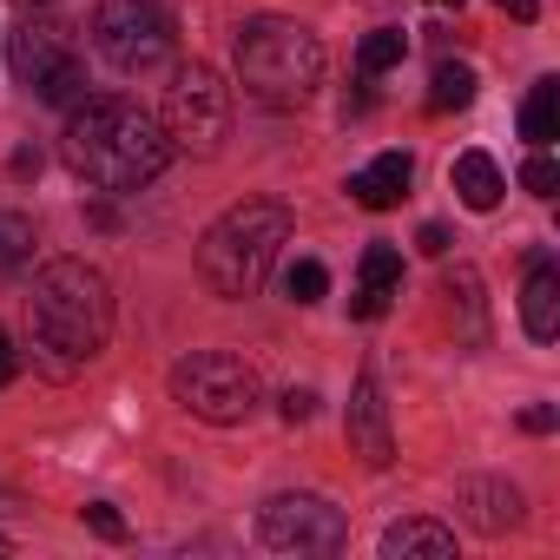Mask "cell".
<instances>
[{
    "mask_svg": "<svg viewBox=\"0 0 560 560\" xmlns=\"http://www.w3.org/2000/svg\"><path fill=\"white\" fill-rule=\"evenodd\" d=\"M60 159L73 165V178H86L100 191H139L172 165V139L139 100L106 93V100H73L67 106Z\"/></svg>",
    "mask_w": 560,
    "mask_h": 560,
    "instance_id": "1",
    "label": "cell"
},
{
    "mask_svg": "<svg viewBox=\"0 0 560 560\" xmlns=\"http://www.w3.org/2000/svg\"><path fill=\"white\" fill-rule=\"evenodd\" d=\"M113 337V284L86 257H54L34 277V363L67 383L80 376Z\"/></svg>",
    "mask_w": 560,
    "mask_h": 560,
    "instance_id": "2",
    "label": "cell"
},
{
    "mask_svg": "<svg viewBox=\"0 0 560 560\" xmlns=\"http://www.w3.org/2000/svg\"><path fill=\"white\" fill-rule=\"evenodd\" d=\"M284 244H291V211L277 205V198H244V205H231V211L198 237V277H205V291L224 298V304L257 298Z\"/></svg>",
    "mask_w": 560,
    "mask_h": 560,
    "instance_id": "3",
    "label": "cell"
},
{
    "mask_svg": "<svg viewBox=\"0 0 560 560\" xmlns=\"http://www.w3.org/2000/svg\"><path fill=\"white\" fill-rule=\"evenodd\" d=\"M231 60H237V86L270 113H291L324 86V40L291 14H250L237 27Z\"/></svg>",
    "mask_w": 560,
    "mask_h": 560,
    "instance_id": "4",
    "label": "cell"
},
{
    "mask_svg": "<svg viewBox=\"0 0 560 560\" xmlns=\"http://www.w3.org/2000/svg\"><path fill=\"white\" fill-rule=\"evenodd\" d=\"M0 60H8V73H14L34 100H47V106L86 100V60L73 54L67 27H54V21H40V14H27V21H14L8 34H0Z\"/></svg>",
    "mask_w": 560,
    "mask_h": 560,
    "instance_id": "5",
    "label": "cell"
},
{
    "mask_svg": "<svg viewBox=\"0 0 560 560\" xmlns=\"http://www.w3.org/2000/svg\"><path fill=\"white\" fill-rule=\"evenodd\" d=\"M93 47L113 73L145 80L172 60V14L159 0H100L93 8Z\"/></svg>",
    "mask_w": 560,
    "mask_h": 560,
    "instance_id": "6",
    "label": "cell"
},
{
    "mask_svg": "<svg viewBox=\"0 0 560 560\" xmlns=\"http://www.w3.org/2000/svg\"><path fill=\"white\" fill-rule=\"evenodd\" d=\"M172 396L198 422L231 429V422H250V409H257V370L224 350H191L185 363H172Z\"/></svg>",
    "mask_w": 560,
    "mask_h": 560,
    "instance_id": "7",
    "label": "cell"
},
{
    "mask_svg": "<svg viewBox=\"0 0 560 560\" xmlns=\"http://www.w3.org/2000/svg\"><path fill=\"white\" fill-rule=\"evenodd\" d=\"M159 126H165L172 152L211 159V152L224 145V132H231V86H224L205 60L178 67L172 86H165V119H159Z\"/></svg>",
    "mask_w": 560,
    "mask_h": 560,
    "instance_id": "8",
    "label": "cell"
},
{
    "mask_svg": "<svg viewBox=\"0 0 560 560\" xmlns=\"http://www.w3.org/2000/svg\"><path fill=\"white\" fill-rule=\"evenodd\" d=\"M257 534L277 553H337V547H350V521L324 494H270L264 514H257Z\"/></svg>",
    "mask_w": 560,
    "mask_h": 560,
    "instance_id": "9",
    "label": "cell"
},
{
    "mask_svg": "<svg viewBox=\"0 0 560 560\" xmlns=\"http://www.w3.org/2000/svg\"><path fill=\"white\" fill-rule=\"evenodd\" d=\"M350 448L370 462V468H389L396 462V435H389V402H383V383L376 376H357L350 389Z\"/></svg>",
    "mask_w": 560,
    "mask_h": 560,
    "instance_id": "10",
    "label": "cell"
},
{
    "mask_svg": "<svg viewBox=\"0 0 560 560\" xmlns=\"http://www.w3.org/2000/svg\"><path fill=\"white\" fill-rule=\"evenodd\" d=\"M455 508H462L468 527H481V534H508V527H521V488H514V481H488V475H475V481H462Z\"/></svg>",
    "mask_w": 560,
    "mask_h": 560,
    "instance_id": "11",
    "label": "cell"
},
{
    "mask_svg": "<svg viewBox=\"0 0 560 560\" xmlns=\"http://www.w3.org/2000/svg\"><path fill=\"white\" fill-rule=\"evenodd\" d=\"M521 330L534 343H553L560 337V270L547 257L527 264V284H521Z\"/></svg>",
    "mask_w": 560,
    "mask_h": 560,
    "instance_id": "12",
    "label": "cell"
},
{
    "mask_svg": "<svg viewBox=\"0 0 560 560\" xmlns=\"http://www.w3.org/2000/svg\"><path fill=\"white\" fill-rule=\"evenodd\" d=\"M409 178H416V159H409V152H383V159H370V165L350 178V198H357L363 211H389V205L409 198Z\"/></svg>",
    "mask_w": 560,
    "mask_h": 560,
    "instance_id": "13",
    "label": "cell"
},
{
    "mask_svg": "<svg viewBox=\"0 0 560 560\" xmlns=\"http://www.w3.org/2000/svg\"><path fill=\"white\" fill-rule=\"evenodd\" d=\"M376 553H383V560H448V553H455V527L416 514V521H396V527L376 540Z\"/></svg>",
    "mask_w": 560,
    "mask_h": 560,
    "instance_id": "14",
    "label": "cell"
},
{
    "mask_svg": "<svg viewBox=\"0 0 560 560\" xmlns=\"http://www.w3.org/2000/svg\"><path fill=\"white\" fill-rule=\"evenodd\" d=\"M448 178H455V191H462V205H468V211H494V205H501V191H508V178H501V165H494L488 152H462Z\"/></svg>",
    "mask_w": 560,
    "mask_h": 560,
    "instance_id": "15",
    "label": "cell"
},
{
    "mask_svg": "<svg viewBox=\"0 0 560 560\" xmlns=\"http://www.w3.org/2000/svg\"><path fill=\"white\" fill-rule=\"evenodd\" d=\"M521 139H527L534 152H547V145L560 139V80H534V93H527V106H521Z\"/></svg>",
    "mask_w": 560,
    "mask_h": 560,
    "instance_id": "16",
    "label": "cell"
},
{
    "mask_svg": "<svg viewBox=\"0 0 560 560\" xmlns=\"http://www.w3.org/2000/svg\"><path fill=\"white\" fill-rule=\"evenodd\" d=\"M468 106H475V67L442 60L429 80V113H468Z\"/></svg>",
    "mask_w": 560,
    "mask_h": 560,
    "instance_id": "17",
    "label": "cell"
},
{
    "mask_svg": "<svg viewBox=\"0 0 560 560\" xmlns=\"http://www.w3.org/2000/svg\"><path fill=\"white\" fill-rule=\"evenodd\" d=\"M34 218H21V211H0V277H21L27 264H34Z\"/></svg>",
    "mask_w": 560,
    "mask_h": 560,
    "instance_id": "18",
    "label": "cell"
},
{
    "mask_svg": "<svg viewBox=\"0 0 560 560\" xmlns=\"http://www.w3.org/2000/svg\"><path fill=\"white\" fill-rule=\"evenodd\" d=\"M357 277H363V291L396 298V291H402V250H396V244H370L363 264H357Z\"/></svg>",
    "mask_w": 560,
    "mask_h": 560,
    "instance_id": "19",
    "label": "cell"
},
{
    "mask_svg": "<svg viewBox=\"0 0 560 560\" xmlns=\"http://www.w3.org/2000/svg\"><path fill=\"white\" fill-rule=\"evenodd\" d=\"M402 54H409V34H396V27H376V34H363V47H357V67H363V73H389V67H402Z\"/></svg>",
    "mask_w": 560,
    "mask_h": 560,
    "instance_id": "20",
    "label": "cell"
},
{
    "mask_svg": "<svg viewBox=\"0 0 560 560\" xmlns=\"http://www.w3.org/2000/svg\"><path fill=\"white\" fill-rule=\"evenodd\" d=\"M448 298H455V304H462V317H468V330H462V337H468V343H481V277H475L468 264H455V270H448Z\"/></svg>",
    "mask_w": 560,
    "mask_h": 560,
    "instance_id": "21",
    "label": "cell"
},
{
    "mask_svg": "<svg viewBox=\"0 0 560 560\" xmlns=\"http://www.w3.org/2000/svg\"><path fill=\"white\" fill-rule=\"evenodd\" d=\"M284 291H291V304H324V291H330V270H324L317 257H298V264L284 270Z\"/></svg>",
    "mask_w": 560,
    "mask_h": 560,
    "instance_id": "22",
    "label": "cell"
},
{
    "mask_svg": "<svg viewBox=\"0 0 560 560\" xmlns=\"http://www.w3.org/2000/svg\"><path fill=\"white\" fill-rule=\"evenodd\" d=\"M521 191H534V198H553V191H560V165H553L547 152H534V159L521 165Z\"/></svg>",
    "mask_w": 560,
    "mask_h": 560,
    "instance_id": "23",
    "label": "cell"
},
{
    "mask_svg": "<svg viewBox=\"0 0 560 560\" xmlns=\"http://www.w3.org/2000/svg\"><path fill=\"white\" fill-rule=\"evenodd\" d=\"M80 521H86L100 540H126V514H119L113 501H86V508H80Z\"/></svg>",
    "mask_w": 560,
    "mask_h": 560,
    "instance_id": "24",
    "label": "cell"
},
{
    "mask_svg": "<svg viewBox=\"0 0 560 560\" xmlns=\"http://www.w3.org/2000/svg\"><path fill=\"white\" fill-rule=\"evenodd\" d=\"M311 409H317L311 389H284V422H311Z\"/></svg>",
    "mask_w": 560,
    "mask_h": 560,
    "instance_id": "25",
    "label": "cell"
},
{
    "mask_svg": "<svg viewBox=\"0 0 560 560\" xmlns=\"http://www.w3.org/2000/svg\"><path fill=\"white\" fill-rule=\"evenodd\" d=\"M14 376H21V350H14V337H8V330H0V389H8Z\"/></svg>",
    "mask_w": 560,
    "mask_h": 560,
    "instance_id": "26",
    "label": "cell"
},
{
    "mask_svg": "<svg viewBox=\"0 0 560 560\" xmlns=\"http://www.w3.org/2000/svg\"><path fill=\"white\" fill-rule=\"evenodd\" d=\"M416 244H422L429 257H442V250H448V224H422V231H416Z\"/></svg>",
    "mask_w": 560,
    "mask_h": 560,
    "instance_id": "27",
    "label": "cell"
},
{
    "mask_svg": "<svg viewBox=\"0 0 560 560\" xmlns=\"http://www.w3.org/2000/svg\"><path fill=\"white\" fill-rule=\"evenodd\" d=\"M521 429H527V435H547V429H553V409H547V402L521 409Z\"/></svg>",
    "mask_w": 560,
    "mask_h": 560,
    "instance_id": "28",
    "label": "cell"
},
{
    "mask_svg": "<svg viewBox=\"0 0 560 560\" xmlns=\"http://www.w3.org/2000/svg\"><path fill=\"white\" fill-rule=\"evenodd\" d=\"M34 172H40V152H34V145H21V152H14V178H34Z\"/></svg>",
    "mask_w": 560,
    "mask_h": 560,
    "instance_id": "29",
    "label": "cell"
},
{
    "mask_svg": "<svg viewBox=\"0 0 560 560\" xmlns=\"http://www.w3.org/2000/svg\"><path fill=\"white\" fill-rule=\"evenodd\" d=\"M494 8H508L514 21H534V14H540V0H494Z\"/></svg>",
    "mask_w": 560,
    "mask_h": 560,
    "instance_id": "30",
    "label": "cell"
},
{
    "mask_svg": "<svg viewBox=\"0 0 560 560\" xmlns=\"http://www.w3.org/2000/svg\"><path fill=\"white\" fill-rule=\"evenodd\" d=\"M14 8H27V14H47V8H54V0H14Z\"/></svg>",
    "mask_w": 560,
    "mask_h": 560,
    "instance_id": "31",
    "label": "cell"
},
{
    "mask_svg": "<svg viewBox=\"0 0 560 560\" xmlns=\"http://www.w3.org/2000/svg\"><path fill=\"white\" fill-rule=\"evenodd\" d=\"M429 8H462V0H429Z\"/></svg>",
    "mask_w": 560,
    "mask_h": 560,
    "instance_id": "32",
    "label": "cell"
}]
</instances>
